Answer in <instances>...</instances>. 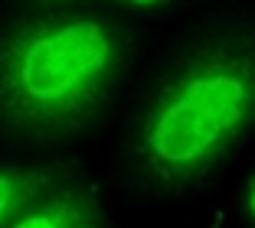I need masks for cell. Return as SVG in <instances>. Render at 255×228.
Segmentation results:
<instances>
[{"label": "cell", "mask_w": 255, "mask_h": 228, "mask_svg": "<svg viewBox=\"0 0 255 228\" xmlns=\"http://www.w3.org/2000/svg\"><path fill=\"white\" fill-rule=\"evenodd\" d=\"M252 212H255V186H252Z\"/></svg>", "instance_id": "obj_6"}, {"label": "cell", "mask_w": 255, "mask_h": 228, "mask_svg": "<svg viewBox=\"0 0 255 228\" xmlns=\"http://www.w3.org/2000/svg\"><path fill=\"white\" fill-rule=\"evenodd\" d=\"M89 212H92L89 196H82V192H62V196L43 199V202L30 206L20 219H13L10 228H75L79 222H85Z\"/></svg>", "instance_id": "obj_3"}, {"label": "cell", "mask_w": 255, "mask_h": 228, "mask_svg": "<svg viewBox=\"0 0 255 228\" xmlns=\"http://www.w3.org/2000/svg\"><path fill=\"white\" fill-rule=\"evenodd\" d=\"M121 69V36L95 16H46L0 39V121L66 134L92 118Z\"/></svg>", "instance_id": "obj_2"}, {"label": "cell", "mask_w": 255, "mask_h": 228, "mask_svg": "<svg viewBox=\"0 0 255 228\" xmlns=\"http://www.w3.org/2000/svg\"><path fill=\"white\" fill-rule=\"evenodd\" d=\"M46 186V173L30 169H0V228L16 219L20 209H26L39 189Z\"/></svg>", "instance_id": "obj_4"}, {"label": "cell", "mask_w": 255, "mask_h": 228, "mask_svg": "<svg viewBox=\"0 0 255 228\" xmlns=\"http://www.w3.org/2000/svg\"><path fill=\"white\" fill-rule=\"evenodd\" d=\"M255 124V30H219L180 56L141 124L137 153L164 189L200 179Z\"/></svg>", "instance_id": "obj_1"}, {"label": "cell", "mask_w": 255, "mask_h": 228, "mask_svg": "<svg viewBox=\"0 0 255 228\" xmlns=\"http://www.w3.org/2000/svg\"><path fill=\"white\" fill-rule=\"evenodd\" d=\"M131 3H137V7H150V3H157V0H131Z\"/></svg>", "instance_id": "obj_5"}, {"label": "cell", "mask_w": 255, "mask_h": 228, "mask_svg": "<svg viewBox=\"0 0 255 228\" xmlns=\"http://www.w3.org/2000/svg\"><path fill=\"white\" fill-rule=\"evenodd\" d=\"M75 228H92V225H85V222H79V225H75Z\"/></svg>", "instance_id": "obj_7"}]
</instances>
